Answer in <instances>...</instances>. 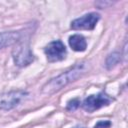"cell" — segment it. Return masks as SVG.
I'll use <instances>...</instances> for the list:
<instances>
[{
	"instance_id": "30bf717a",
	"label": "cell",
	"mask_w": 128,
	"mask_h": 128,
	"mask_svg": "<svg viewBox=\"0 0 128 128\" xmlns=\"http://www.w3.org/2000/svg\"><path fill=\"white\" fill-rule=\"evenodd\" d=\"M79 104H80V100H79L78 98L72 99V100H70V101L67 103V110H69V111H74V110H76V109L79 107Z\"/></svg>"
},
{
	"instance_id": "7c38bea8",
	"label": "cell",
	"mask_w": 128,
	"mask_h": 128,
	"mask_svg": "<svg viewBox=\"0 0 128 128\" xmlns=\"http://www.w3.org/2000/svg\"><path fill=\"white\" fill-rule=\"evenodd\" d=\"M73 128H83V127H73Z\"/></svg>"
},
{
	"instance_id": "5b68a950",
	"label": "cell",
	"mask_w": 128,
	"mask_h": 128,
	"mask_svg": "<svg viewBox=\"0 0 128 128\" xmlns=\"http://www.w3.org/2000/svg\"><path fill=\"white\" fill-rule=\"evenodd\" d=\"M44 52L47 56V60L49 62H57L61 61L66 57V47L60 40L50 42L44 49Z\"/></svg>"
},
{
	"instance_id": "8fae6325",
	"label": "cell",
	"mask_w": 128,
	"mask_h": 128,
	"mask_svg": "<svg viewBox=\"0 0 128 128\" xmlns=\"http://www.w3.org/2000/svg\"><path fill=\"white\" fill-rule=\"evenodd\" d=\"M111 126V122L108 121V120H102V121H99L95 124L94 128H110Z\"/></svg>"
},
{
	"instance_id": "52a82bcc",
	"label": "cell",
	"mask_w": 128,
	"mask_h": 128,
	"mask_svg": "<svg viewBox=\"0 0 128 128\" xmlns=\"http://www.w3.org/2000/svg\"><path fill=\"white\" fill-rule=\"evenodd\" d=\"M22 33L20 31H9L0 33V50L4 47L16 44L20 41Z\"/></svg>"
},
{
	"instance_id": "6da1fadb",
	"label": "cell",
	"mask_w": 128,
	"mask_h": 128,
	"mask_svg": "<svg viewBox=\"0 0 128 128\" xmlns=\"http://www.w3.org/2000/svg\"><path fill=\"white\" fill-rule=\"evenodd\" d=\"M87 70V62H81L75 64L69 70L61 73L55 78L48 81L41 89V93L45 95H52L63 87L67 86L69 83L75 81L79 77H81Z\"/></svg>"
},
{
	"instance_id": "8992f818",
	"label": "cell",
	"mask_w": 128,
	"mask_h": 128,
	"mask_svg": "<svg viewBox=\"0 0 128 128\" xmlns=\"http://www.w3.org/2000/svg\"><path fill=\"white\" fill-rule=\"evenodd\" d=\"M100 15L94 12L83 15L71 22V28L74 30H92L96 26Z\"/></svg>"
},
{
	"instance_id": "ba28073f",
	"label": "cell",
	"mask_w": 128,
	"mask_h": 128,
	"mask_svg": "<svg viewBox=\"0 0 128 128\" xmlns=\"http://www.w3.org/2000/svg\"><path fill=\"white\" fill-rule=\"evenodd\" d=\"M69 45L70 47L77 52L85 51L87 48V42L85 38L80 34H74L69 37Z\"/></svg>"
},
{
	"instance_id": "277c9868",
	"label": "cell",
	"mask_w": 128,
	"mask_h": 128,
	"mask_svg": "<svg viewBox=\"0 0 128 128\" xmlns=\"http://www.w3.org/2000/svg\"><path fill=\"white\" fill-rule=\"evenodd\" d=\"M112 99L106 95L105 93H98L96 95H90L82 103V107L88 111V112H93L95 110H98L104 106H108L111 103Z\"/></svg>"
},
{
	"instance_id": "9c48e42d",
	"label": "cell",
	"mask_w": 128,
	"mask_h": 128,
	"mask_svg": "<svg viewBox=\"0 0 128 128\" xmlns=\"http://www.w3.org/2000/svg\"><path fill=\"white\" fill-rule=\"evenodd\" d=\"M121 60V54L119 52H113L111 54L108 55L107 59H106V67L107 69H112L114 68Z\"/></svg>"
},
{
	"instance_id": "3957f363",
	"label": "cell",
	"mask_w": 128,
	"mask_h": 128,
	"mask_svg": "<svg viewBox=\"0 0 128 128\" xmlns=\"http://www.w3.org/2000/svg\"><path fill=\"white\" fill-rule=\"evenodd\" d=\"M27 96L28 93L23 90H13L0 94V110H10L18 106Z\"/></svg>"
},
{
	"instance_id": "7a4b0ae2",
	"label": "cell",
	"mask_w": 128,
	"mask_h": 128,
	"mask_svg": "<svg viewBox=\"0 0 128 128\" xmlns=\"http://www.w3.org/2000/svg\"><path fill=\"white\" fill-rule=\"evenodd\" d=\"M12 54L15 64L19 67L28 66L34 60V55L31 51L30 45L27 42H17Z\"/></svg>"
}]
</instances>
